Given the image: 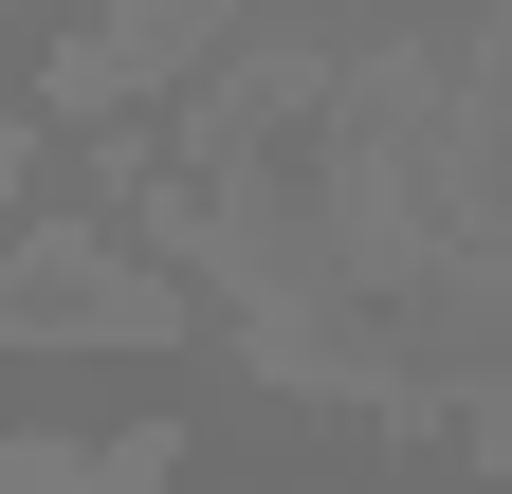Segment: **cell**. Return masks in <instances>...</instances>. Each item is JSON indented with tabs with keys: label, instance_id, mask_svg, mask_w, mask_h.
Wrapping results in <instances>:
<instances>
[{
	"label": "cell",
	"instance_id": "6da1fadb",
	"mask_svg": "<svg viewBox=\"0 0 512 494\" xmlns=\"http://www.w3.org/2000/svg\"><path fill=\"white\" fill-rule=\"evenodd\" d=\"M0 348H183V293L128 257L110 220L55 202L37 238H0Z\"/></svg>",
	"mask_w": 512,
	"mask_h": 494
},
{
	"label": "cell",
	"instance_id": "7a4b0ae2",
	"mask_svg": "<svg viewBox=\"0 0 512 494\" xmlns=\"http://www.w3.org/2000/svg\"><path fill=\"white\" fill-rule=\"evenodd\" d=\"M202 37H220V0H110L92 37H55V74H37V92L74 110V129H110L128 92H183V55H202Z\"/></svg>",
	"mask_w": 512,
	"mask_h": 494
},
{
	"label": "cell",
	"instance_id": "3957f363",
	"mask_svg": "<svg viewBox=\"0 0 512 494\" xmlns=\"http://www.w3.org/2000/svg\"><path fill=\"white\" fill-rule=\"evenodd\" d=\"M183 440L165 421H128V440H0V494H165Z\"/></svg>",
	"mask_w": 512,
	"mask_h": 494
},
{
	"label": "cell",
	"instance_id": "277c9868",
	"mask_svg": "<svg viewBox=\"0 0 512 494\" xmlns=\"http://www.w3.org/2000/svg\"><path fill=\"white\" fill-rule=\"evenodd\" d=\"M0 202H19V110H0Z\"/></svg>",
	"mask_w": 512,
	"mask_h": 494
},
{
	"label": "cell",
	"instance_id": "5b68a950",
	"mask_svg": "<svg viewBox=\"0 0 512 494\" xmlns=\"http://www.w3.org/2000/svg\"><path fill=\"white\" fill-rule=\"evenodd\" d=\"M0 19H19V0H0Z\"/></svg>",
	"mask_w": 512,
	"mask_h": 494
}]
</instances>
